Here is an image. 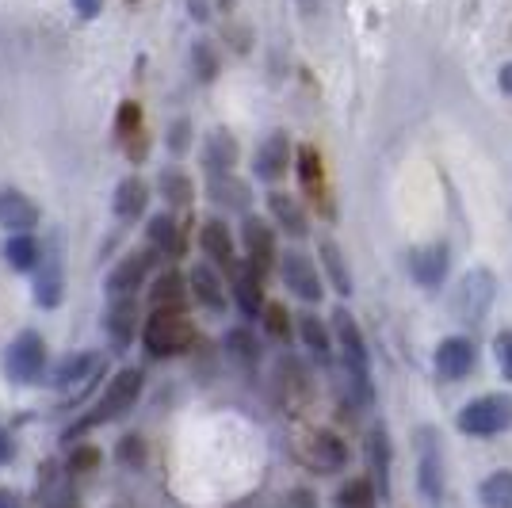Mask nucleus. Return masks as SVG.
Segmentation results:
<instances>
[{
	"label": "nucleus",
	"mask_w": 512,
	"mask_h": 508,
	"mask_svg": "<svg viewBox=\"0 0 512 508\" xmlns=\"http://www.w3.org/2000/svg\"><path fill=\"white\" fill-rule=\"evenodd\" d=\"M333 329H337V340H341V356H344V371H348V386H352L356 402L371 405L375 390H371V356H367L363 329L356 325V318H352L348 310H337V314H333Z\"/></svg>",
	"instance_id": "nucleus-1"
},
{
	"label": "nucleus",
	"mask_w": 512,
	"mask_h": 508,
	"mask_svg": "<svg viewBox=\"0 0 512 508\" xmlns=\"http://www.w3.org/2000/svg\"><path fill=\"white\" fill-rule=\"evenodd\" d=\"M195 340V325L188 321L184 310H153L146 325H142V344L150 356H180L188 352Z\"/></svg>",
	"instance_id": "nucleus-2"
},
{
	"label": "nucleus",
	"mask_w": 512,
	"mask_h": 508,
	"mask_svg": "<svg viewBox=\"0 0 512 508\" xmlns=\"http://www.w3.org/2000/svg\"><path fill=\"white\" fill-rule=\"evenodd\" d=\"M493 298H497V279L490 268H470L467 276L459 279L455 295H451V314L467 325H478L490 314Z\"/></svg>",
	"instance_id": "nucleus-3"
},
{
	"label": "nucleus",
	"mask_w": 512,
	"mask_h": 508,
	"mask_svg": "<svg viewBox=\"0 0 512 508\" xmlns=\"http://www.w3.org/2000/svg\"><path fill=\"white\" fill-rule=\"evenodd\" d=\"M459 432L467 436H497L512 428V398L509 394H486L459 409Z\"/></svg>",
	"instance_id": "nucleus-4"
},
{
	"label": "nucleus",
	"mask_w": 512,
	"mask_h": 508,
	"mask_svg": "<svg viewBox=\"0 0 512 508\" xmlns=\"http://www.w3.org/2000/svg\"><path fill=\"white\" fill-rule=\"evenodd\" d=\"M142 390H146V375H142L138 367H123V371H115V379L107 382V390L100 394L96 413L88 417V424L119 421L127 409H134V405H138Z\"/></svg>",
	"instance_id": "nucleus-5"
},
{
	"label": "nucleus",
	"mask_w": 512,
	"mask_h": 508,
	"mask_svg": "<svg viewBox=\"0 0 512 508\" xmlns=\"http://www.w3.org/2000/svg\"><path fill=\"white\" fill-rule=\"evenodd\" d=\"M4 371H8V382H20V386L39 382L46 371V340L35 329H23L4 352Z\"/></svg>",
	"instance_id": "nucleus-6"
},
{
	"label": "nucleus",
	"mask_w": 512,
	"mask_h": 508,
	"mask_svg": "<svg viewBox=\"0 0 512 508\" xmlns=\"http://www.w3.org/2000/svg\"><path fill=\"white\" fill-rule=\"evenodd\" d=\"M417 482L425 501H440L444 497V455H440V440H436V428L421 424L417 428Z\"/></svg>",
	"instance_id": "nucleus-7"
},
{
	"label": "nucleus",
	"mask_w": 512,
	"mask_h": 508,
	"mask_svg": "<svg viewBox=\"0 0 512 508\" xmlns=\"http://www.w3.org/2000/svg\"><path fill=\"white\" fill-rule=\"evenodd\" d=\"M241 245H245V260H249L245 268L253 276H264L276 264V230L264 218L245 214V222H241Z\"/></svg>",
	"instance_id": "nucleus-8"
},
{
	"label": "nucleus",
	"mask_w": 512,
	"mask_h": 508,
	"mask_svg": "<svg viewBox=\"0 0 512 508\" xmlns=\"http://www.w3.org/2000/svg\"><path fill=\"white\" fill-rule=\"evenodd\" d=\"M279 276H283V283H287V291H291L295 298H302V302H321V295H325V283H321V276H318V264H314L306 253H299V249H291V253L279 260Z\"/></svg>",
	"instance_id": "nucleus-9"
},
{
	"label": "nucleus",
	"mask_w": 512,
	"mask_h": 508,
	"mask_svg": "<svg viewBox=\"0 0 512 508\" xmlns=\"http://www.w3.org/2000/svg\"><path fill=\"white\" fill-rule=\"evenodd\" d=\"M65 295V272H62V256H58V241H50L39 249V264H35V302L43 310L62 306Z\"/></svg>",
	"instance_id": "nucleus-10"
},
{
	"label": "nucleus",
	"mask_w": 512,
	"mask_h": 508,
	"mask_svg": "<svg viewBox=\"0 0 512 508\" xmlns=\"http://www.w3.org/2000/svg\"><path fill=\"white\" fill-rule=\"evenodd\" d=\"M150 268H153V249H138V253L123 256V260L111 268L104 291L111 298H134V291H138V287H146Z\"/></svg>",
	"instance_id": "nucleus-11"
},
{
	"label": "nucleus",
	"mask_w": 512,
	"mask_h": 508,
	"mask_svg": "<svg viewBox=\"0 0 512 508\" xmlns=\"http://www.w3.org/2000/svg\"><path fill=\"white\" fill-rule=\"evenodd\" d=\"M291 161H295V149H291V138L283 134V130H272L260 149H256V180H264V184H276L279 176H287L291 169Z\"/></svg>",
	"instance_id": "nucleus-12"
},
{
	"label": "nucleus",
	"mask_w": 512,
	"mask_h": 508,
	"mask_svg": "<svg viewBox=\"0 0 512 508\" xmlns=\"http://www.w3.org/2000/svg\"><path fill=\"white\" fill-rule=\"evenodd\" d=\"M478 363V348L467 337H448L436 348V375L444 382H463Z\"/></svg>",
	"instance_id": "nucleus-13"
},
{
	"label": "nucleus",
	"mask_w": 512,
	"mask_h": 508,
	"mask_svg": "<svg viewBox=\"0 0 512 508\" xmlns=\"http://www.w3.org/2000/svg\"><path fill=\"white\" fill-rule=\"evenodd\" d=\"M39 207L20 188H0V226L8 233H31L39 226Z\"/></svg>",
	"instance_id": "nucleus-14"
},
{
	"label": "nucleus",
	"mask_w": 512,
	"mask_h": 508,
	"mask_svg": "<svg viewBox=\"0 0 512 508\" xmlns=\"http://www.w3.org/2000/svg\"><path fill=\"white\" fill-rule=\"evenodd\" d=\"M448 268H451L448 245H425V249H413V256H409V272H413V279L425 291H436L448 279Z\"/></svg>",
	"instance_id": "nucleus-15"
},
{
	"label": "nucleus",
	"mask_w": 512,
	"mask_h": 508,
	"mask_svg": "<svg viewBox=\"0 0 512 508\" xmlns=\"http://www.w3.org/2000/svg\"><path fill=\"white\" fill-rule=\"evenodd\" d=\"M188 295L203 306V310H211V314H226V283H222V276L214 272L211 264H195L192 268V276H188Z\"/></svg>",
	"instance_id": "nucleus-16"
},
{
	"label": "nucleus",
	"mask_w": 512,
	"mask_h": 508,
	"mask_svg": "<svg viewBox=\"0 0 512 508\" xmlns=\"http://www.w3.org/2000/svg\"><path fill=\"white\" fill-rule=\"evenodd\" d=\"M104 329L115 348H130L134 333H138V302L134 298H111L104 314Z\"/></svg>",
	"instance_id": "nucleus-17"
},
{
	"label": "nucleus",
	"mask_w": 512,
	"mask_h": 508,
	"mask_svg": "<svg viewBox=\"0 0 512 508\" xmlns=\"http://www.w3.org/2000/svg\"><path fill=\"white\" fill-rule=\"evenodd\" d=\"M199 245H203V253L211 256L214 264H222L226 272H237L241 268V260H237V249H234V237L226 230V222H203V230H199Z\"/></svg>",
	"instance_id": "nucleus-18"
},
{
	"label": "nucleus",
	"mask_w": 512,
	"mask_h": 508,
	"mask_svg": "<svg viewBox=\"0 0 512 508\" xmlns=\"http://www.w3.org/2000/svg\"><path fill=\"white\" fill-rule=\"evenodd\" d=\"M306 459H310V466L321 470V474H337V470H344V463H348V447H344L333 432H314L310 444H306Z\"/></svg>",
	"instance_id": "nucleus-19"
},
{
	"label": "nucleus",
	"mask_w": 512,
	"mask_h": 508,
	"mask_svg": "<svg viewBox=\"0 0 512 508\" xmlns=\"http://www.w3.org/2000/svg\"><path fill=\"white\" fill-rule=\"evenodd\" d=\"M115 218L119 222H134V218H142L146 207H150V184L142 180V176H127L119 188H115Z\"/></svg>",
	"instance_id": "nucleus-20"
},
{
	"label": "nucleus",
	"mask_w": 512,
	"mask_h": 508,
	"mask_svg": "<svg viewBox=\"0 0 512 508\" xmlns=\"http://www.w3.org/2000/svg\"><path fill=\"white\" fill-rule=\"evenodd\" d=\"M241 161V146L230 130H211L203 142V165L207 172H234V165Z\"/></svg>",
	"instance_id": "nucleus-21"
},
{
	"label": "nucleus",
	"mask_w": 512,
	"mask_h": 508,
	"mask_svg": "<svg viewBox=\"0 0 512 508\" xmlns=\"http://www.w3.org/2000/svg\"><path fill=\"white\" fill-rule=\"evenodd\" d=\"M207 191H211L214 203H218V207H226V211H249V203H253L249 184H245V180H237L234 172H211Z\"/></svg>",
	"instance_id": "nucleus-22"
},
{
	"label": "nucleus",
	"mask_w": 512,
	"mask_h": 508,
	"mask_svg": "<svg viewBox=\"0 0 512 508\" xmlns=\"http://www.w3.org/2000/svg\"><path fill=\"white\" fill-rule=\"evenodd\" d=\"M268 211L276 218V226H283L291 237H306V230H310L302 203L295 195H287V191H268Z\"/></svg>",
	"instance_id": "nucleus-23"
},
{
	"label": "nucleus",
	"mask_w": 512,
	"mask_h": 508,
	"mask_svg": "<svg viewBox=\"0 0 512 508\" xmlns=\"http://www.w3.org/2000/svg\"><path fill=\"white\" fill-rule=\"evenodd\" d=\"M146 237H150L153 253H165V256L184 253V233H180V222L172 214H153L150 226H146Z\"/></svg>",
	"instance_id": "nucleus-24"
},
{
	"label": "nucleus",
	"mask_w": 512,
	"mask_h": 508,
	"mask_svg": "<svg viewBox=\"0 0 512 508\" xmlns=\"http://www.w3.org/2000/svg\"><path fill=\"white\" fill-rule=\"evenodd\" d=\"M0 253H4V264L12 272H35V264H39V241L31 233H8V241H4Z\"/></svg>",
	"instance_id": "nucleus-25"
},
{
	"label": "nucleus",
	"mask_w": 512,
	"mask_h": 508,
	"mask_svg": "<svg viewBox=\"0 0 512 508\" xmlns=\"http://www.w3.org/2000/svg\"><path fill=\"white\" fill-rule=\"evenodd\" d=\"M321 253V268H325V276H329V287L337 291V295H352V272H348V264H344V253L337 249V241H321L318 245Z\"/></svg>",
	"instance_id": "nucleus-26"
},
{
	"label": "nucleus",
	"mask_w": 512,
	"mask_h": 508,
	"mask_svg": "<svg viewBox=\"0 0 512 508\" xmlns=\"http://www.w3.org/2000/svg\"><path fill=\"white\" fill-rule=\"evenodd\" d=\"M295 161H299V180H302V188H306V195H310L314 203H321V199H325V172H321V153L314 146H299Z\"/></svg>",
	"instance_id": "nucleus-27"
},
{
	"label": "nucleus",
	"mask_w": 512,
	"mask_h": 508,
	"mask_svg": "<svg viewBox=\"0 0 512 508\" xmlns=\"http://www.w3.org/2000/svg\"><path fill=\"white\" fill-rule=\"evenodd\" d=\"M367 463L379 478V493L390 497V436H386V428H375L367 436Z\"/></svg>",
	"instance_id": "nucleus-28"
},
{
	"label": "nucleus",
	"mask_w": 512,
	"mask_h": 508,
	"mask_svg": "<svg viewBox=\"0 0 512 508\" xmlns=\"http://www.w3.org/2000/svg\"><path fill=\"white\" fill-rule=\"evenodd\" d=\"M153 310H180L184 298H188V287H184V276L180 272H165V276L153 283Z\"/></svg>",
	"instance_id": "nucleus-29"
},
{
	"label": "nucleus",
	"mask_w": 512,
	"mask_h": 508,
	"mask_svg": "<svg viewBox=\"0 0 512 508\" xmlns=\"http://www.w3.org/2000/svg\"><path fill=\"white\" fill-rule=\"evenodd\" d=\"M299 337H302V344L318 356L321 363H329L333 360V337H329V329L321 325L314 314H302L299 318Z\"/></svg>",
	"instance_id": "nucleus-30"
},
{
	"label": "nucleus",
	"mask_w": 512,
	"mask_h": 508,
	"mask_svg": "<svg viewBox=\"0 0 512 508\" xmlns=\"http://www.w3.org/2000/svg\"><path fill=\"white\" fill-rule=\"evenodd\" d=\"M234 298L245 314H260L264 310V291H260V276H253L249 268L234 272Z\"/></svg>",
	"instance_id": "nucleus-31"
},
{
	"label": "nucleus",
	"mask_w": 512,
	"mask_h": 508,
	"mask_svg": "<svg viewBox=\"0 0 512 508\" xmlns=\"http://www.w3.org/2000/svg\"><path fill=\"white\" fill-rule=\"evenodd\" d=\"M478 501H482V508H512V470L490 474L478 489Z\"/></svg>",
	"instance_id": "nucleus-32"
},
{
	"label": "nucleus",
	"mask_w": 512,
	"mask_h": 508,
	"mask_svg": "<svg viewBox=\"0 0 512 508\" xmlns=\"http://www.w3.org/2000/svg\"><path fill=\"white\" fill-rule=\"evenodd\" d=\"M96 367H100V360H96V356H65V360L54 367V386L69 390L73 382L92 379V371H96Z\"/></svg>",
	"instance_id": "nucleus-33"
},
{
	"label": "nucleus",
	"mask_w": 512,
	"mask_h": 508,
	"mask_svg": "<svg viewBox=\"0 0 512 508\" xmlns=\"http://www.w3.org/2000/svg\"><path fill=\"white\" fill-rule=\"evenodd\" d=\"M157 188H161V195H165V203H169V207H188V203H192V195H195V184L180 169L161 172Z\"/></svg>",
	"instance_id": "nucleus-34"
},
{
	"label": "nucleus",
	"mask_w": 512,
	"mask_h": 508,
	"mask_svg": "<svg viewBox=\"0 0 512 508\" xmlns=\"http://www.w3.org/2000/svg\"><path fill=\"white\" fill-rule=\"evenodd\" d=\"M375 501H379V493H375L371 482H363V478H352V482L341 486V493H337V505L341 508H375Z\"/></svg>",
	"instance_id": "nucleus-35"
},
{
	"label": "nucleus",
	"mask_w": 512,
	"mask_h": 508,
	"mask_svg": "<svg viewBox=\"0 0 512 508\" xmlns=\"http://www.w3.org/2000/svg\"><path fill=\"white\" fill-rule=\"evenodd\" d=\"M192 69L203 85H211L214 77H218V50H214L211 39H199L192 46Z\"/></svg>",
	"instance_id": "nucleus-36"
},
{
	"label": "nucleus",
	"mask_w": 512,
	"mask_h": 508,
	"mask_svg": "<svg viewBox=\"0 0 512 508\" xmlns=\"http://www.w3.org/2000/svg\"><path fill=\"white\" fill-rule=\"evenodd\" d=\"M226 352H230L237 363H256L260 360V340H256L249 329H230V333H226Z\"/></svg>",
	"instance_id": "nucleus-37"
},
{
	"label": "nucleus",
	"mask_w": 512,
	"mask_h": 508,
	"mask_svg": "<svg viewBox=\"0 0 512 508\" xmlns=\"http://www.w3.org/2000/svg\"><path fill=\"white\" fill-rule=\"evenodd\" d=\"M264 329L276 340H287V333H291V314L279 302H264Z\"/></svg>",
	"instance_id": "nucleus-38"
},
{
	"label": "nucleus",
	"mask_w": 512,
	"mask_h": 508,
	"mask_svg": "<svg viewBox=\"0 0 512 508\" xmlns=\"http://www.w3.org/2000/svg\"><path fill=\"white\" fill-rule=\"evenodd\" d=\"M100 459H104V455H100L96 447H73V455H69V470H73V474H92V470L100 466Z\"/></svg>",
	"instance_id": "nucleus-39"
},
{
	"label": "nucleus",
	"mask_w": 512,
	"mask_h": 508,
	"mask_svg": "<svg viewBox=\"0 0 512 508\" xmlns=\"http://www.w3.org/2000/svg\"><path fill=\"white\" fill-rule=\"evenodd\" d=\"M134 134H142V111H138V104H123L119 107V138L130 142Z\"/></svg>",
	"instance_id": "nucleus-40"
},
{
	"label": "nucleus",
	"mask_w": 512,
	"mask_h": 508,
	"mask_svg": "<svg viewBox=\"0 0 512 508\" xmlns=\"http://www.w3.org/2000/svg\"><path fill=\"white\" fill-rule=\"evenodd\" d=\"M165 142H169V149L176 157H184L188 146H192V123H188V119H176L169 127V138H165Z\"/></svg>",
	"instance_id": "nucleus-41"
},
{
	"label": "nucleus",
	"mask_w": 512,
	"mask_h": 508,
	"mask_svg": "<svg viewBox=\"0 0 512 508\" xmlns=\"http://www.w3.org/2000/svg\"><path fill=\"white\" fill-rule=\"evenodd\" d=\"M493 356H497V367H501V375L512 382V329L497 333V340H493Z\"/></svg>",
	"instance_id": "nucleus-42"
},
{
	"label": "nucleus",
	"mask_w": 512,
	"mask_h": 508,
	"mask_svg": "<svg viewBox=\"0 0 512 508\" xmlns=\"http://www.w3.org/2000/svg\"><path fill=\"white\" fill-rule=\"evenodd\" d=\"M46 508H77V489H73V486H58L54 493H50Z\"/></svg>",
	"instance_id": "nucleus-43"
},
{
	"label": "nucleus",
	"mask_w": 512,
	"mask_h": 508,
	"mask_svg": "<svg viewBox=\"0 0 512 508\" xmlns=\"http://www.w3.org/2000/svg\"><path fill=\"white\" fill-rule=\"evenodd\" d=\"M119 459H123V463H142V440H138V436H127V440L119 444Z\"/></svg>",
	"instance_id": "nucleus-44"
},
{
	"label": "nucleus",
	"mask_w": 512,
	"mask_h": 508,
	"mask_svg": "<svg viewBox=\"0 0 512 508\" xmlns=\"http://www.w3.org/2000/svg\"><path fill=\"white\" fill-rule=\"evenodd\" d=\"M73 8L81 12V20H96L100 8H104V0H73Z\"/></svg>",
	"instance_id": "nucleus-45"
},
{
	"label": "nucleus",
	"mask_w": 512,
	"mask_h": 508,
	"mask_svg": "<svg viewBox=\"0 0 512 508\" xmlns=\"http://www.w3.org/2000/svg\"><path fill=\"white\" fill-rule=\"evenodd\" d=\"M497 85H501V92H505V96H512V62L501 65V73H497Z\"/></svg>",
	"instance_id": "nucleus-46"
},
{
	"label": "nucleus",
	"mask_w": 512,
	"mask_h": 508,
	"mask_svg": "<svg viewBox=\"0 0 512 508\" xmlns=\"http://www.w3.org/2000/svg\"><path fill=\"white\" fill-rule=\"evenodd\" d=\"M8 459H12V436L0 428V466L8 463Z\"/></svg>",
	"instance_id": "nucleus-47"
},
{
	"label": "nucleus",
	"mask_w": 512,
	"mask_h": 508,
	"mask_svg": "<svg viewBox=\"0 0 512 508\" xmlns=\"http://www.w3.org/2000/svg\"><path fill=\"white\" fill-rule=\"evenodd\" d=\"M0 508H20V497L12 489H0Z\"/></svg>",
	"instance_id": "nucleus-48"
}]
</instances>
